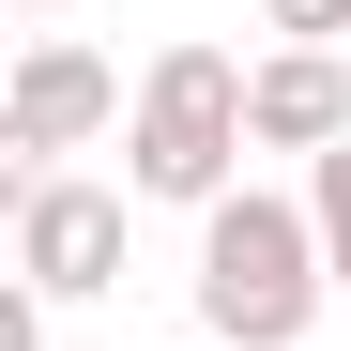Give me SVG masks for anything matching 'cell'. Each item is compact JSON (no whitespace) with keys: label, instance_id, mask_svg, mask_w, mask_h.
<instances>
[{"label":"cell","instance_id":"3957f363","mask_svg":"<svg viewBox=\"0 0 351 351\" xmlns=\"http://www.w3.org/2000/svg\"><path fill=\"white\" fill-rule=\"evenodd\" d=\"M16 245H31V290H107V275H123V199L31 184V199H16Z\"/></svg>","mask_w":351,"mask_h":351},{"label":"cell","instance_id":"7a4b0ae2","mask_svg":"<svg viewBox=\"0 0 351 351\" xmlns=\"http://www.w3.org/2000/svg\"><path fill=\"white\" fill-rule=\"evenodd\" d=\"M245 62H229V46H168L153 62V92H138V184L153 199H214L229 184V153H245L260 123H245Z\"/></svg>","mask_w":351,"mask_h":351},{"label":"cell","instance_id":"277c9868","mask_svg":"<svg viewBox=\"0 0 351 351\" xmlns=\"http://www.w3.org/2000/svg\"><path fill=\"white\" fill-rule=\"evenodd\" d=\"M107 107H123V77H107L92 46H31L16 62V153H77Z\"/></svg>","mask_w":351,"mask_h":351},{"label":"cell","instance_id":"52a82bcc","mask_svg":"<svg viewBox=\"0 0 351 351\" xmlns=\"http://www.w3.org/2000/svg\"><path fill=\"white\" fill-rule=\"evenodd\" d=\"M275 31H306V46H336V31H351V0H275Z\"/></svg>","mask_w":351,"mask_h":351},{"label":"cell","instance_id":"5b68a950","mask_svg":"<svg viewBox=\"0 0 351 351\" xmlns=\"http://www.w3.org/2000/svg\"><path fill=\"white\" fill-rule=\"evenodd\" d=\"M245 123H260V138H290V153H336V138H351V62H336V46H290V62H260Z\"/></svg>","mask_w":351,"mask_h":351},{"label":"cell","instance_id":"8992f818","mask_svg":"<svg viewBox=\"0 0 351 351\" xmlns=\"http://www.w3.org/2000/svg\"><path fill=\"white\" fill-rule=\"evenodd\" d=\"M321 260H336V275H351V138H336V153H321Z\"/></svg>","mask_w":351,"mask_h":351},{"label":"cell","instance_id":"6da1fadb","mask_svg":"<svg viewBox=\"0 0 351 351\" xmlns=\"http://www.w3.org/2000/svg\"><path fill=\"white\" fill-rule=\"evenodd\" d=\"M199 306H214L229 351L306 336V306H321V229L290 214V199H214V229H199Z\"/></svg>","mask_w":351,"mask_h":351}]
</instances>
